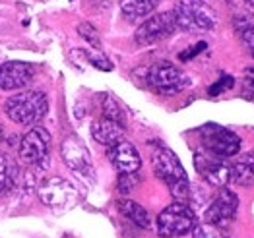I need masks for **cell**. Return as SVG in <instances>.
Listing matches in <instances>:
<instances>
[{
	"label": "cell",
	"instance_id": "6da1fadb",
	"mask_svg": "<svg viewBox=\"0 0 254 238\" xmlns=\"http://www.w3.org/2000/svg\"><path fill=\"white\" fill-rule=\"evenodd\" d=\"M151 163L155 174L169 186L175 201L187 203V199L190 197V184L179 157L167 147H157L151 155Z\"/></svg>",
	"mask_w": 254,
	"mask_h": 238
},
{
	"label": "cell",
	"instance_id": "7a4b0ae2",
	"mask_svg": "<svg viewBox=\"0 0 254 238\" xmlns=\"http://www.w3.org/2000/svg\"><path fill=\"white\" fill-rule=\"evenodd\" d=\"M47 110H49V101L43 91H23L10 97L4 103L6 116L20 126H31L41 122Z\"/></svg>",
	"mask_w": 254,
	"mask_h": 238
},
{
	"label": "cell",
	"instance_id": "3957f363",
	"mask_svg": "<svg viewBox=\"0 0 254 238\" xmlns=\"http://www.w3.org/2000/svg\"><path fill=\"white\" fill-rule=\"evenodd\" d=\"M177 27L185 31H210L217 25V14L204 0H179L175 4Z\"/></svg>",
	"mask_w": 254,
	"mask_h": 238
},
{
	"label": "cell",
	"instance_id": "277c9868",
	"mask_svg": "<svg viewBox=\"0 0 254 238\" xmlns=\"http://www.w3.org/2000/svg\"><path fill=\"white\" fill-rule=\"evenodd\" d=\"M196 215L187 203L175 201L169 207H165L157 217V233L163 238L185 237L187 233L194 231Z\"/></svg>",
	"mask_w": 254,
	"mask_h": 238
},
{
	"label": "cell",
	"instance_id": "5b68a950",
	"mask_svg": "<svg viewBox=\"0 0 254 238\" xmlns=\"http://www.w3.org/2000/svg\"><path fill=\"white\" fill-rule=\"evenodd\" d=\"M200 140L206 151L219 157L231 159L241 149V138L235 132L227 130L219 124H206L200 128Z\"/></svg>",
	"mask_w": 254,
	"mask_h": 238
},
{
	"label": "cell",
	"instance_id": "8992f818",
	"mask_svg": "<svg viewBox=\"0 0 254 238\" xmlns=\"http://www.w3.org/2000/svg\"><path fill=\"white\" fill-rule=\"evenodd\" d=\"M148 86L161 95H175L189 86V78L171 62H157L146 72Z\"/></svg>",
	"mask_w": 254,
	"mask_h": 238
},
{
	"label": "cell",
	"instance_id": "52a82bcc",
	"mask_svg": "<svg viewBox=\"0 0 254 238\" xmlns=\"http://www.w3.org/2000/svg\"><path fill=\"white\" fill-rule=\"evenodd\" d=\"M51 151V134L43 126L29 130L20 142V159L29 167H47Z\"/></svg>",
	"mask_w": 254,
	"mask_h": 238
},
{
	"label": "cell",
	"instance_id": "ba28073f",
	"mask_svg": "<svg viewBox=\"0 0 254 238\" xmlns=\"http://www.w3.org/2000/svg\"><path fill=\"white\" fill-rule=\"evenodd\" d=\"M175 31H177V20H175V14L171 10V12H161V14H155V16L148 18L136 29L134 37H136L138 45H153L171 37Z\"/></svg>",
	"mask_w": 254,
	"mask_h": 238
},
{
	"label": "cell",
	"instance_id": "9c48e42d",
	"mask_svg": "<svg viewBox=\"0 0 254 238\" xmlns=\"http://www.w3.org/2000/svg\"><path fill=\"white\" fill-rule=\"evenodd\" d=\"M194 167L198 174L212 186H227L231 182V163L208 153H194Z\"/></svg>",
	"mask_w": 254,
	"mask_h": 238
},
{
	"label": "cell",
	"instance_id": "30bf717a",
	"mask_svg": "<svg viewBox=\"0 0 254 238\" xmlns=\"http://www.w3.org/2000/svg\"><path fill=\"white\" fill-rule=\"evenodd\" d=\"M37 195L49 207H66L76 199V188L61 176H51L39 184Z\"/></svg>",
	"mask_w": 254,
	"mask_h": 238
},
{
	"label": "cell",
	"instance_id": "8fae6325",
	"mask_svg": "<svg viewBox=\"0 0 254 238\" xmlns=\"http://www.w3.org/2000/svg\"><path fill=\"white\" fill-rule=\"evenodd\" d=\"M237 211H239V197H237V194L227 190V188H223L219 194L213 197L210 207L204 213V219L212 227H223V225H229L237 217Z\"/></svg>",
	"mask_w": 254,
	"mask_h": 238
},
{
	"label": "cell",
	"instance_id": "7c38bea8",
	"mask_svg": "<svg viewBox=\"0 0 254 238\" xmlns=\"http://www.w3.org/2000/svg\"><path fill=\"white\" fill-rule=\"evenodd\" d=\"M61 155H63L66 167H70L74 173L80 174H91V155L84 145V142L78 136H70L66 138L61 145Z\"/></svg>",
	"mask_w": 254,
	"mask_h": 238
},
{
	"label": "cell",
	"instance_id": "4fadbf2b",
	"mask_svg": "<svg viewBox=\"0 0 254 238\" xmlns=\"http://www.w3.org/2000/svg\"><path fill=\"white\" fill-rule=\"evenodd\" d=\"M33 76H35V66L29 62H20V60L6 62L0 66V89L6 91L23 89L31 84Z\"/></svg>",
	"mask_w": 254,
	"mask_h": 238
},
{
	"label": "cell",
	"instance_id": "5bb4252c",
	"mask_svg": "<svg viewBox=\"0 0 254 238\" xmlns=\"http://www.w3.org/2000/svg\"><path fill=\"white\" fill-rule=\"evenodd\" d=\"M107 153H109V159H111L113 167L121 174L138 173V169L142 167L140 153H138V149H136L130 142H127V140H121V142H117L115 145H111Z\"/></svg>",
	"mask_w": 254,
	"mask_h": 238
},
{
	"label": "cell",
	"instance_id": "9a60e30c",
	"mask_svg": "<svg viewBox=\"0 0 254 238\" xmlns=\"http://www.w3.org/2000/svg\"><path fill=\"white\" fill-rule=\"evenodd\" d=\"M91 136L95 142L103 143L107 147L115 145L117 142L125 140V126L115 122V120H109L105 116L97 118L93 124H91Z\"/></svg>",
	"mask_w": 254,
	"mask_h": 238
},
{
	"label": "cell",
	"instance_id": "2e32d148",
	"mask_svg": "<svg viewBox=\"0 0 254 238\" xmlns=\"http://www.w3.org/2000/svg\"><path fill=\"white\" fill-rule=\"evenodd\" d=\"M231 182L239 186L254 184V153H247L231 163Z\"/></svg>",
	"mask_w": 254,
	"mask_h": 238
},
{
	"label": "cell",
	"instance_id": "e0dca14e",
	"mask_svg": "<svg viewBox=\"0 0 254 238\" xmlns=\"http://www.w3.org/2000/svg\"><path fill=\"white\" fill-rule=\"evenodd\" d=\"M117 205H119V211L127 217L128 221H132L134 225H138L142 229H149L151 227L149 213L146 211V207H142L140 203H136L132 199H121Z\"/></svg>",
	"mask_w": 254,
	"mask_h": 238
},
{
	"label": "cell",
	"instance_id": "ac0fdd59",
	"mask_svg": "<svg viewBox=\"0 0 254 238\" xmlns=\"http://www.w3.org/2000/svg\"><path fill=\"white\" fill-rule=\"evenodd\" d=\"M159 2L161 0H121V12L127 20H140L151 14Z\"/></svg>",
	"mask_w": 254,
	"mask_h": 238
},
{
	"label": "cell",
	"instance_id": "d6986e66",
	"mask_svg": "<svg viewBox=\"0 0 254 238\" xmlns=\"http://www.w3.org/2000/svg\"><path fill=\"white\" fill-rule=\"evenodd\" d=\"M16 178H18V169L14 161L6 153H0V195L8 194L14 188Z\"/></svg>",
	"mask_w": 254,
	"mask_h": 238
},
{
	"label": "cell",
	"instance_id": "ffe728a7",
	"mask_svg": "<svg viewBox=\"0 0 254 238\" xmlns=\"http://www.w3.org/2000/svg\"><path fill=\"white\" fill-rule=\"evenodd\" d=\"M235 22H249L254 16V0H225Z\"/></svg>",
	"mask_w": 254,
	"mask_h": 238
},
{
	"label": "cell",
	"instance_id": "44dd1931",
	"mask_svg": "<svg viewBox=\"0 0 254 238\" xmlns=\"http://www.w3.org/2000/svg\"><path fill=\"white\" fill-rule=\"evenodd\" d=\"M235 31H237V37L241 39L243 47L254 58V23L251 20L249 22H235Z\"/></svg>",
	"mask_w": 254,
	"mask_h": 238
},
{
	"label": "cell",
	"instance_id": "7402d4cb",
	"mask_svg": "<svg viewBox=\"0 0 254 238\" xmlns=\"http://www.w3.org/2000/svg\"><path fill=\"white\" fill-rule=\"evenodd\" d=\"M103 116L125 126V114H123V110L119 107V103H117L113 97H109V95L103 99Z\"/></svg>",
	"mask_w": 254,
	"mask_h": 238
},
{
	"label": "cell",
	"instance_id": "603a6c76",
	"mask_svg": "<svg viewBox=\"0 0 254 238\" xmlns=\"http://www.w3.org/2000/svg\"><path fill=\"white\" fill-rule=\"evenodd\" d=\"M78 33H80V37L84 39L85 43H89L91 47H95V48H99L101 47V37H99V31L91 25V23L87 22H82L78 25Z\"/></svg>",
	"mask_w": 254,
	"mask_h": 238
},
{
	"label": "cell",
	"instance_id": "cb8c5ba5",
	"mask_svg": "<svg viewBox=\"0 0 254 238\" xmlns=\"http://www.w3.org/2000/svg\"><path fill=\"white\" fill-rule=\"evenodd\" d=\"M243 97L254 101V66H249L243 72Z\"/></svg>",
	"mask_w": 254,
	"mask_h": 238
},
{
	"label": "cell",
	"instance_id": "d4e9b609",
	"mask_svg": "<svg viewBox=\"0 0 254 238\" xmlns=\"http://www.w3.org/2000/svg\"><path fill=\"white\" fill-rule=\"evenodd\" d=\"M138 182H140V178L136 176V173L121 174V176H119V182H117V188H119L121 194H130V192L136 188Z\"/></svg>",
	"mask_w": 254,
	"mask_h": 238
},
{
	"label": "cell",
	"instance_id": "484cf974",
	"mask_svg": "<svg viewBox=\"0 0 254 238\" xmlns=\"http://www.w3.org/2000/svg\"><path fill=\"white\" fill-rule=\"evenodd\" d=\"M85 58L95 66L97 70H103V72H111L113 70V62L107 58L103 52H85Z\"/></svg>",
	"mask_w": 254,
	"mask_h": 238
},
{
	"label": "cell",
	"instance_id": "4316f807",
	"mask_svg": "<svg viewBox=\"0 0 254 238\" xmlns=\"http://www.w3.org/2000/svg\"><path fill=\"white\" fill-rule=\"evenodd\" d=\"M235 86V78L233 76H221L215 84H213L210 89H208V93L210 95H219V93H223V91H227V89H231Z\"/></svg>",
	"mask_w": 254,
	"mask_h": 238
},
{
	"label": "cell",
	"instance_id": "83f0119b",
	"mask_svg": "<svg viewBox=\"0 0 254 238\" xmlns=\"http://www.w3.org/2000/svg\"><path fill=\"white\" fill-rule=\"evenodd\" d=\"M194 238H221V237L215 231V227L206 223V225H196L194 227Z\"/></svg>",
	"mask_w": 254,
	"mask_h": 238
},
{
	"label": "cell",
	"instance_id": "f1b7e54d",
	"mask_svg": "<svg viewBox=\"0 0 254 238\" xmlns=\"http://www.w3.org/2000/svg\"><path fill=\"white\" fill-rule=\"evenodd\" d=\"M206 47L208 45L204 43V41H200V43H196L194 47H190V48H187L183 54H181V60H190V58H194V56H198L202 50H206Z\"/></svg>",
	"mask_w": 254,
	"mask_h": 238
},
{
	"label": "cell",
	"instance_id": "f546056e",
	"mask_svg": "<svg viewBox=\"0 0 254 238\" xmlns=\"http://www.w3.org/2000/svg\"><path fill=\"white\" fill-rule=\"evenodd\" d=\"M2 138H4V128H2V124H0V142H2Z\"/></svg>",
	"mask_w": 254,
	"mask_h": 238
},
{
	"label": "cell",
	"instance_id": "4dcf8cb0",
	"mask_svg": "<svg viewBox=\"0 0 254 238\" xmlns=\"http://www.w3.org/2000/svg\"><path fill=\"white\" fill-rule=\"evenodd\" d=\"M93 2H105V0H93Z\"/></svg>",
	"mask_w": 254,
	"mask_h": 238
}]
</instances>
